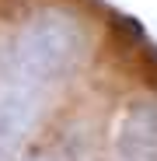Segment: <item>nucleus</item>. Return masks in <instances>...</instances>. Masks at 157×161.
Returning a JSON list of instances; mask_svg holds the SVG:
<instances>
[{
	"mask_svg": "<svg viewBox=\"0 0 157 161\" xmlns=\"http://www.w3.org/2000/svg\"><path fill=\"white\" fill-rule=\"evenodd\" d=\"M87 49L84 21L63 7H45L24 21L0 70V161L21 147L49 91L84 63Z\"/></svg>",
	"mask_w": 157,
	"mask_h": 161,
	"instance_id": "f257e3e1",
	"label": "nucleus"
},
{
	"mask_svg": "<svg viewBox=\"0 0 157 161\" xmlns=\"http://www.w3.org/2000/svg\"><path fill=\"white\" fill-rule=\"evenodd\" d=\"M119 158L122 161H157V105L133 102L119 123Z\"/></svg>",
	"mask_w": 157,
	"mask_h": 161,
	"instance_id": "f03ea898",
	"label": "nucleus"
}]
</instances>
